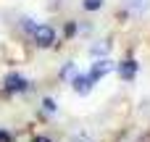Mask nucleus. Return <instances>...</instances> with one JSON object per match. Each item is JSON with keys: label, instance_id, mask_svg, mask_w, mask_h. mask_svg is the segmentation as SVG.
<instances>
[{"label": "nucleus", "instance_id": "nucleus-1", "mask_svg": "<svg viewBox=\"0 0 150 142\" xmlns=\"http://www.w3.org/2000/svg\"><path fill=\"white\" fill-rule=\"evenodd\" d=\"M34 42H37L40 47H50V45L55 42V29H53L50 24H40V26L34 29Z\"/></svg>", "mask_w": 150, "mask_h": 142}, {"label": "nucleus", "instance_id": "nucleus-2", "mask_svg": "<svg viewBox=\"0 0 150 142\" xmlns=\"http://www.w3.org/2000/svg\"><path fill=\"white\" fill-rule=\"evenodd\" d=\"M113 69V63L111 61H98V63H92V69H90V74H87V79H90V84H95V82H100L108 71Z\"/></svg>", "mask_w": 150, "mask_h": 142}, {"label": "nucleus", "instance_id": "nucleus-3", "mask_svg": "<svg viewBox=\"0 0 150 142\" xmlns=\"http://www.w3.org/2000/svg\"><path fill=\"white\" fill-rule=\"evenodd\" d=\"M29 90V82L24 79V76H18V74H11V76H5V92L11 95V92H26Z\"/></svg>", "mask_w": 150, "mask_h": 142}, {"label": "nucleus", "instance_id": "nucleus-4", "mask_svg": "<svg viewBox=\"0 0 150 142\" xmlns=\"http://www.w3.org/2000/svg\"><path fill=\"white\" fill-rule=\"evenodd\" d=\"M119 76L127 79V82H132V79L137 76V61H132V58L121 61V63H119Z\"/></svg>", "mask_w": 150, "mask_h": 142}, {"label": "nucleus", "instance_id": "nucleus-5", "mask_svg": "<svg viewBox=\"0 0 150 142\" xmlns=\"http://www.w3.org/2000/svg\"><path fill=\"white\" fill-rule=\"evenodd\" d=\"M90 87H92V84H90V79H87V76H76V79H74V90H76L79 95H87V92H90Z\"/></svg>", "mask_w": 150, "mask_h": 142}, {"label": "nucleus", "instance_id": "nucleus-6", "mask_svg": "<svg viewBox=\"0 0 150 142\" xmlns=\"http://www.w3.org/2000/svg\"><path fill=\"white\" fill-rule=\"evenodd\" d=\"M150 0H127V8L129 11H134V13H142V11H148Z\"/></svg>", "mask_w": 150, "mask_h": 142}, {"label": "nucleus", "instance_id": "nucleus-7", "mask_svg": "<svg viewBox=\"0 0 150 142\" xmlns=\"http://www.w3.org/2000/svg\"><path fill=\"white\" fill-rule=\"evenodd\" d=\"M42 111H45V113H55V100L45 97V100H42Z\"/></svg>", "mask_w": 150, "mask_h": 142}, {"label": "nucleus", "instance_id": "nucleus-8", "mask_svg": "<svg viewBox=\"0 0 150 142\" xmlns=\"http://www.w3.org/2000/svg\"><path fill=\"white\" fill-rule=\"evenodd\" d=\"M82 5H84V8H87V11H98V8H100V5H103V0H84V3H82Z\"/></svg>", "mask_w": 150, "mask_h": 142}, {"label": "nucleus", "instance_id": "nucleus-9", "mask_svg": "<svg viewBox=\"0 0 150 142\" xmlns=\"http://www.w3.org/2000/svg\"><path fill=\"white\" fill-rule=\"evenodd\" d=\"M108 47H111L108 42H100V45H95V47H92V53H95V55H103V53H108Z\"/></svg>", "mask_w": 150, "mask_h": 142}, {"label": "nucleus", "instance_id": "nucleus-10", "mask_svg": "<svg viewBox=\"0 0 150 142\" xmlns=\"http://www.w3.org/2000/svg\"><path fill=\"white\" fill-rule=\"evenodd\" d=\"M119 142H137V134L129 129V132H124V134H121V140H119Z\"/></svg>", "mask_w": 150, "mask_h": 142}, {"label": "nucleus", "instance_id": "nucleus-11", "mask_svg": "<svg viewBox=\"0 0 150 142\" xmlns=\"http://www.w3.org/2000/svg\"><path fill=\"white\" fill-rule=\"evenodd\" d=\"M74 71H76V69H74V63H66V66H63V71H61V76H63V79H69Z\"/></svg>", "mask_w": 150, "mask_h": 142}, {"label": "nucleus", "instance_id": "nucleus-12", "mask_svg": "<svg viewBox=\"0 0 150 142\" xmlns=\"http://www.w3.org/2000/svg\"><path fill=\"white\" fill-rule=\"evenodd\" d=\"M24 29L34 34V29H37V24H32V18H24Z\"/></svg>", "mask_w": 150, "mask_h": 142}, {"label": "nucleus", "instance_id": "nucleus-13", "mask_svg": "<svg viewBox=\"0 0 150 142\" xmlns=\"http://www.w3.org/2000/svg\"><path fill=\"white\" fill-rule=\"evenodd\" d=\"M76 32V24H66V37H71Z\"/></svg>", "mask_w": 150, "mask_h": 142}, {"label": "nucleus", "instance_id": "nucleus-14", "mask_svg": "<svg viewBox=\"0 0 150 142\" xmlns=\"http://www.w3.org/2000/svg\"><path fill=\"white\" fill-rule=\"evenodd\" d=\"M0 142H11V134H8L5 129H0Z\"/></svg>", "mask_w": 150, "mask_h": 142}, {"label": "nucleus", "instance_id": "nucleus-15", "mask_svg": "<svg viewBox=\"0 0 150 142\" xmlns=\"http://www.w3.org/2000/svg\"><path fill=\"white\" fill-rule=\"evenodd\" d=\"M69 142H92V140H87V137H82V134H79V137H71Z\"/></svg>", "mask_w": 150, "mask_h": 142}, {"label": "nucleus", "instance_id": "nucleus-16", "mask_svg": "<svg viewBox=\"0 0 150 142\" xmlns=\"http://www.w3.org/2000/svg\"><path fill=\"white\" fill-rule=\"evenodd\" d=\"M34 142H53V140H47V137H34Z\"/></svg>", "mask_w": 150, "mask_h": 142}]
</instances>
